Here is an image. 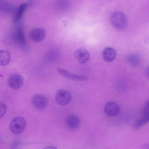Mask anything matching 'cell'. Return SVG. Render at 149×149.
<instances>
[{"instance_id":"obj_1","label":"cell","mask_w":149,"mask_h":149,"mask_svg":"<svg viewBox=\"0 0 149 149\" xmlns=\"http://www.w3.org/2000/svg\"><path fill=\"white\" fill-rule=\"evenodd\" d=\"M110 22L115 28L120 30L125 29L127 25L125 15L120 11H116L112 14L111 17Z\"/></svg>"},{"instance_id":"obj_2","label":"cell","mask_w":149,"mask_h":149,"mask_svg":"<svg viewBox=\"0 0 149 149\" xmlns=\"http://www.w3.org/2000/svg\"><path fill=\"white\" fill-rule=\"evenodd\" d=\"M26 125V121L24 118L20 116L16 117L11 121L10 129L12 133L18 134L24 130Z\"/></svg>"},{"instance_id":"obj_3","label":"cell","mask_w":149,"mask_h":149,"mask_svg":"<svg viewBox=\"0 0 149 149\" xmlns=\"http://www.w3.org/2000/svg\"><path fill=\"white\" fill-rule=\"evenodd\" d=\"M104 111L107 116L114 117L118 116L120 112V106L117 103L113 102H109L105 104Z\"/></svg>"},{"instance_id":"obj_4","label":"cell","mask_w":149,"mask_h":149,"mask_svg":"<svg viewBox=\"0 0 149 149\" xmlns=\"http://www.w3.org/2000/svg\"><path fill=\"white\" fill-rule=\"evenodd\" d=\"M72 97L70 93L64 90H59L57 92L55 96L56 102L62 106L68 104L70 101Z\"/></svg>"},{"instance_id":"obj_5","label":"cell","mask_w":149,"mask_h":149,"mask_svg":"<svg viewBox=\"0 0 149 149\" xmlns=\"http://www.w3.org/2000/svg\"><path fill=\"white\" fill-rule=\"evenodd\" d=\"M32 101L34 106L37 109H45L48 104L47 97L40 94H37L33 96Z\"/></svg>"},{"instance_id":"obj_6","label":"cell","mask_w":149,"mask_h":149,"mask_svg":"<svg viewBox=\"0 0 149 149\" xmlns=\"http://www.w3.org/2000/svg\"><path fill=\"white\" fill-rule=\"evenodd\" d=\"M24 80L22 77L18 74H14L9 77L8 84L10 87L13 90H17L22 86Z\"/></svg>"},{"instance_id":"obj_7","label":"cell","mask_w":149,"mask_h":149,"mask_svg":"<svg viewBox=\"0 0 149 149\" xmlns=\"http://www.w3.org/2000/svg\"><path fill=\"white\" fill-rule=\"evenodd\" d=\"M57 70L61 75L68 79L77 81H84L87 79V77L84 75L74 74L62 68H58Z\"/></svg>"},{"instance_id":"obj_8","label":"cell","mask_w":149,"mask_h":149,"mask_svg":"<svg viewBox=\"0 0 149 149\" xmlns=\"http://www.w3.org/2000/svg\"><path fill=\"white\" fill-rule=\"evenodd\" d=\"M77 61L81 63H84L89 60L90 54L89 51L86 49L81 48L77 50L74 54Z\"/></svg>"},{"instance_id":"obj_9","label":"cell","mask_w":149,"mask_h":149,"mask_svg":"<svg viewBox=\"0 0 149 149\" xmlns=\"http://www.w3.org/2000/svg\"><path fill=\"white\" fill-rule=\"evenodd\" d=\"M46 36V33L42 29L37 28L31 30L29 33V37L33 41L40 42L43 40Z\"/></svg>"},{"instance_id":"obj_10","label":"cell","mask_w":149,"mask_h":149,"mask_svg":"<svg viewBox=\"0 0 149 149\" xmlns=\"http://www.w3.org/2000/svg\"><path fill=\"white\" fill-rule=\"evenodd\" d=\"M65 124L67 127L72 130L78 128L81 124L80 118L75 115H70L68 116L65 120Z\"/></svg>"},{"instance_id":"obj_11","label":"cell","mask_w":149,"mask_h":149,"mask_svg":"<svg viewBox=\"0 0 149 149\" xmlns=\"http://www.w3.org/2000/svg\"><path fill=\"white\" fill-rule=\"evenodd\" d=\"M117 53L113 48L108 47H105L103 52V57L106 62H111L113 61L116 56Z\"/></svg>"},{"instance_id":"obj_12","label":"cell","mask_w":149,"mask_h":149,"mask_svg":"<svg viewBox=\"0 0 149 149\" xmlns=\"http://www.w3.org/2000/svg\"><path fill=\"white\" fill-rule=\"evenodd\" d=\"M14 37L19 44L22 46L25 45L26 40L24 32L21 27L19 26L16 28L14 33Z\"/></svg>"},{"instance_id":"obj_13","label":"cell","mask_w":149,"mask_h":149,"mask_svg":"<svg viewBox=\"0 0 149 149\" xmlns=\"http://www.w3.org/2000/svg\"><path fill=\"white\" fill-rule=\"evenodd\" d=\"M10 53L7 50H2L0 51V65L4 66L7 65L10 60Z\"/></svg>"},{"instance_id":"obj_14","label":"cell","mask_w":149,"mask_h":149,"mask_svg":"<svg viewBox=\"0 0 149 149\" xmlns=\"http://www.w3.org/2000/svg\"><path fill=\"white\" fill-rule=\"evenodd\" d=\"M137 119L133 124V128L135 130H138L147 123L149 120V116L142 114V116Z\"/></svg>"},{"instance_id":"obj_15","label":"cell","mask_w":149,"mask_h":149,"mask_svg":"<svg viewBox=\"0 0 149 149\" xmlns=\"http://www.w3.org/2000/svg\"><path fill=\"white\" fill-rule=\"evenodd\" d=\"M28 3H24L21 4L18 8L14 17L15 22H18L20 20L25 10L27 7Z\"/></svg>"},{"instance_id":"obj_16","label":"cell","mask_w":149,"mask_h":149,"mask_svg":"<svg viewBox=\"0 0 149 149\" xmlns=\"http://www.w3.org/2000/svg\"><path fill=\"white\" fill-rule=\"evenodd\" d=\"M128 63L133 66H138L140 61V56L136 54H132L128 56L127 58Z\"/></svg>"},{"instance_id":"obj_17","label":"cell","mask_w":149,"mask_h":149,"mask_svg":"<svg viewBox=\"0 0 149 149\" xmlns=\"http://www.w3.org/2000/svg\"><path fill=\"white\" fill-rule=\"evenodd\" d=\"M57 5L60 9H64L68 6V2L65 0H58Z\"/></svg>"},{"instance_id":"obj_18","label":"cell","mask_w":149,"mask_h":149,"mask_svg":"<svg viewBox=\"0 0 149 149\" xmlns=\"http://www.w3.org/2000/svg\"><path fill=\"white\" fill-rule=\"evenodd\" d=\"M6 109V105L3 102H0V119L5 114Z\"/></svg>"},{"instance_id":"obj_19","label":"cell","mask_w":149,"mask_h":149,"mask_svg":"<svg viewBox=\"0 0 149 149\" xmlns=\"http://www.w3.org/2000/svg\"><path fill=\"white\" fill-rule=\"evenodd\" d=\"M45 148L46 149H56V147L53 146H48L47 147H46Z\"/></svg>"}]
</instances>
